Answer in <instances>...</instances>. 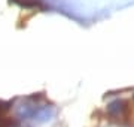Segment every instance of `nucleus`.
<instances>
[{
	"instance_id": "7ed1b4c3",
	"label": "nucleus",
	"mask_w": 134,
	"mask_h": 127,
	"mask_svg": "<svg viewBox=\"0 0 134 127\" xmlns=\"http://www.w3.org/2000/svg\"><path fill=\"white\" fill-rule=\"evenodd\" d=\"M9 105L10 103L0 102V127H16V121L5 115V112L9 109Z\"/></svg>"
},
{
	"instance_id": "f03ea898",
	"label": "nucleus",
	"mask_w": 134,
	"mask_h": 127,
	"mask_svg": "<svg viewBox=\"0 0 134 127\" xmlns=\"http://www.w3.org/2000/svg\"><path fill=\"white\" fill-rule=\"evenodd\" d=\"M54 115H55V109H54V106H42L37 112H36V115H34L33 118H34V121L36 123L43 124V123L51 121V120L54 118Z\"/></svg>"
},
{
	"instance_id": "f257e3e1",
	"label": "nucleus",
	"mask_w": 134,
	"mask_h": 127,
	"mask_svg": "<svg viewBox=\"0 0 134 127\" xmlns=\"http://www.w3.org/2000/svg\"><path fill=\"white\" fill-rule=\"evenodd\" d=\"M107 114L113 120H125L128 117V102L125 100H115L107 105Z\"/></svg>"
}]
</instances>
